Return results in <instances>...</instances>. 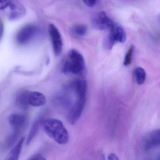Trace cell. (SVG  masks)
I'll list each match as a JSON object with an SVG mask.
<instances>
[{
	"instance_id": "cell-11",
	"label": "cell",
	"mask_w": 160,
	"mask_h": 160,
	"mask_svg": "<svg viewBox=\"0 0 160 160\" xmlns=\"http://www.w3.org/2000/svg\"><path fill=\"white\" fill-rule=\"evenodd\" d=\"M26 121L24 115L17 113L12 114L9 118V123L13 129H22Z\"/></svg>"
},
{
	"instance_id": "cell-6",
	"label": "cell",
	"mask_w": 160,
	"mask_h": 160,
	"mask_svg": "<svg viewBox=\"0 0 160 160\" xmlns=\"http://www.w3.org/2000/svg\"><path fill=\"white\" fill-rule=\"evenodd\" d=\"M48 32L54 54L56 56H59L63 48V42L60 32L58 28L52 24L49 25Z\"/></svg>"
},
{
	"instance_id": "cell-12",
	"label": "cell",
	"mask_w": 160,
	"mask_h": 160,
	"mask_svg": "<svg viewBox=\"0 0 160 160\" xmlns=\"http://www.w3.org/2000/svg\"><path fill=\"white\" fill-rule=\"evenodd\" d=\"M25 137L21 138L20 140L15 145L11 151L6 156V160H18L19 158L22 151V146L25 141Z\"/></svg>"
},
{
	"instance_id": "cell-13",
	"label": "cell",
	"mask_w": 160,
	"mask_h": 160,
	"mask_svg": "<svg viewBox=\"0 0 160 160\" xmlns=\"http://www.w3.org/2000/svg\"><path fill=\"white\" fill-rule=\"evenodd\" d=\"M43 120L42 118L40 117V118H38L33 122L30 131L29 132L27 138V141H26V144L27 145H29L33 140V138L36 136L38 131H39V129H40V126L42 124Z\"/></svg>"
},
{
	"instance_id": "cell-5",
	"label": "cell",
	"mask_w": 160,
	"mask_h": 160,
	"mask_svg": "<svg viewBox=\"0 0 160 160\" xmlns=\"http://www.w3.org/2000/svg\"><path fill=\"white\" fill-rule=\"evenodd\" d=\"M75 102L69 109L67 120L71 124H74L80 118L86 102V96H76Z\"/></svg>"
},
{
	"instance_id": "cell-4",
	"label": "cell",
	"mask_w": 160,
	"mask_h": 160,
	"mask_svg": "<svg viewBox=\"0 0 160 160\" xmlns=\"http://www.w3.org/2000/svg\"><path fill=\"white\" fill-rule=\"evenodd\" d=\"M109 30V34L105 42V46L107 49H111L117 42L124 43L126 41V33L121 26L115 24Z\"/></svg>"
},
{
	"instance_id": "cell-14",
	"label": "cell",
	"mask_w": 160,
	"mask_h": 160,
	"mask_svg": "<svg viewBox=\"0 0 160 160\" xmlns=\"http://www.w3.org/2000/svg\"><path fill=\"white\" fill-rule=\"evenodd\" d=\"M29 91L21 90L19 92L17 95V103L23 108H26L29 106L28 103V95Z\"/></svg>"
},
{
	"instance_id": "cell-18",
	"label": "cell",
	"mask_w": 160,
	"mask_h": 160,
	"mask_svg": "<svg viewBox=\"0 0 160 160\" xmlns=\"http://www.w3.org/2000/svg\"><path fill=\"white\" fill-rule=\"evenodd\" d=\"M134 49V47L133 45H131L128 49V51H127L125 58H124V61H123V65L124 66H128L132 63V57Z\"/></svg>"
},
{
	"instance_id": "cell-17",
	"label": "cell",
	"mask_w": 160,
	"mask_h": 160,
	"mask_svg": "<svg viewBox=\"0 0 160 160\" xmlns=\"http://www.w3.org/2000/svg\"><path fill=\"white\" fill-rule=\"evenodd\" d=\"M13 132L7 138V140H6V146L7 148H10L16 141L20 132H21V129H13Z\"/></svg>"
},
{
	"instance_id": "cell-20",
	"label": "cell",
	"mask_w": 160,
	"mask_h": 160,
	"mask_svg": "<svg viewBox=\"0 0 160 160\" xmlns=\"http://www.w3.org/2000/svg\"><path fill=\"white\" fill-rule=\"evenodd\" d=\"M83 1L86 5L92 7L96 4L97 0H83Z\"/></svg>"
},
{
	"instance_id": "cell-1",
	"label": "cell",
	"mask_w": 160,
	"mask_h": 160,
	"mask_svg": "<svg viewBox=\"0 0 160 160\" xmlns=\"http://www.w3.org/2000/svg\"><path fill=\"white\" fill-rule=\"evenodd\" d=\"M45 132L56 143L65 145L69 140L68 131L59 120L47 118L43 120L42 124Z\"/></svg>"
},
{
	"instance_id": "cell-15",
	"label": "cell",
	"mask_w": 160,
	"mask_h": 160,
	"mask_svg": "<svg viewBox=\"0 0 160 160\" xmlns=\"http://www.w3.org/2000/svg\"><path fill=\"white\" fill-rule=\"evenodd\" d=\"M134 73L137 83L139 85L144 84L146 78V73L144 69L137 67L135 69Z\"/></svg>"
},
{
	"instance_id": "cell-9",
	"label": "cell",
	"mask_w": 160,
	"mask_h": 160,
	"mask_svg": "<svg viewBox=\"0 0 160 160\" xmlns=\"http://www.w3.org/2000/svg\"><path fill=\"white\" fill-rule=\"evenodd\" d=\"M93 24L96 28L103 30L107 29H110L115 23L108 17L105 12H101L93 19Z\"/></svg>"
},
{
	"instance_id": "cell-19",
	"label": "cell",
	"mask_w": 160,
	"mask_h": 160,
	"mask_svg": "<svg viewBox=\"0 0 160 160\" xmlns=\"http://www.w3.org/2000/svg\"><path fill=\"white\" fill-rule=\"evenodd\" d=\"M28 160H46V158L40 153H36L30 157Z\"/></svg>"
},
{
	"instance_id": "cell-21",
	"label": "cell",
	"mask_w": 160,
	"mask_h": 160,
	"mask_svg": "<svg viewBox=\"0 0 160 160\" xmlns=\"http://www.w3.org/2000/svg\"><path fill=\"white\" fill-rule=\"evenodd\" d=\"M108 160H118L119 159L118 158L116 154H114V153H111V154L108 155Z\"/></svg>"
},
{
	"instance_id": "cell-10",
	"label": "cell",
	"mask_w": 160,
	"mask_h": 160,
	"mask_svg": "<svg viewBox=\"0 0 160 160\" xmlns=\"http://www.w3.org/2000/svg\"><path fill=\"white\" fill-rule=\"evenodd\" d=\"M46 102V97L42 92L37 91H29L28 95L29 106L39 107L43 106Z\"/></svg>"
},
{
	"instance_id": "cell-2",
	"label": "cell",
	"mask_w": 160,
	"mask_h": 160,
	"mask_svg": "<svg viewBox=\"0 0 160 160\" xmlns=\"http://www.w3.org/2000/svg\"><path fill=\"white\" fill-rule=\"evenodd\" d=\"M62 72L65 74L84 75L86 72V64L82 54L76 49L70 50L63 62Z\"/></svg>"
},
{
	"instance_id": "cell-7",
	"label": "cell",
	"mask_w": 160,
	"mask_h": 160,
	"mask_svg": "<svg viewBox=\"0 0 160 160\" xmlns=\"http://www.w3.org/2000/svg\"><path fill=\"white\" fill-rule=\"evenodd\" d=\"M36 32L37 28L34 25H27L24 26L17 34V42L20 45L27 43L34 37Z\"/></svg>"
},
{
	"instance_id": "cell-16",
	"label": "cell",
	"mask_w": 160,
	"mask_h": 160,
	"mask_svg": "<svg viewBox=\"0 0 160 160\" xmlns=\"http://www.w3.org/2000/svg\"><path fill=\"white\" fill-rule=\"evenodd\" d=\"M72 33L77 37H82L86 35L87 32V28L84 25H76L72 28Z\"/></svg>"
},
{
	"instance_id": "cell-22",
	"label": "cell",
	"mask_w": 160,
	"mask_h": 160,
	"mask_svg": "<svg viewBox=\"0 0 160 160\" xmlns=\"http://www.w3.org/2000/svg\"><path fill=\"white\" fill-rule=\"evenodd\" d=\"M158 20H159V22H160V13L159 14V15H158Z\"/></svg>"
},
{
	"instance_id": "cell-8",
	"label": "cell",
	"mask_w": 160,
	"mask_h": 160,
	"mask_svg": "<svg viewBox=\"0 0 160 160\" xmlns=\"http://www.w3.org/2000/svg\"><path fill=\"white\" fill-rule=\"evenodd\" d=\"M160 144V129L153 130L143 138V147L146 150L154 148Z\"/></svg>"
},
{
	"instance_id": "cell-3",
	"label": "cell",
	"mask_w": 160,
	"mask_h": 160,
	"mask_svg": "<svg viewBox=\"0 0 160 160\" xmlns=\"http://www.w3.org/2000/svg\"><path fill=\"white\" fill-rule=\"evenodd\" d=\"M0 9L8 10L7 16L10 20L20 19L26 14L25 7L17 0H0Z\"/></svg>"
}]
</instances>
